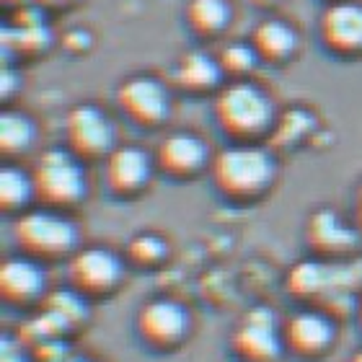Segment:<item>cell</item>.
I'll return each instance as SVG.
<instances>
[{
	"label": "cell",
	"mask_w": 362,
	"mask_h": 362,
	"mask_svg": "<svg viewBox=\"0 0 362 362\" xmlns=\"http://www.w3.org/2000/svg\"><path fill=\"white\" fill-rule=\"evenodd\" d=\"M210 179L220 194L235 202H251L267 194L277 179V163L257 143H233L212 156Z\"/></svg>",
	"instance_id": "6da1fadb"
},
{
	"label": "cell",
	"mask_w": 362,
	"mask_h": 362,
	"mask_svg": "<svg viewBox=\"0 0 362 362\" xmlns=\"http://www.w3.org/2000/svg\"><path fill=\"white\" fill-rule=\"evenodd\" d=\"M212 114L220 129L235 143H257L259 137L274 129L277 109L274 101L262 86L251 83L246 78L230 81L215 90Z\"/></svg>",
	"instance_id": "7a4b0ae2"
},
{
	"label": "cell",
	"mask_w": 362,
	"mask_h": 362,
	"mask_svg": "<svg viewBox=\"0 0 362 362\" xmlns=\"http://www.w3.org/2000/svg\"><path fill=\"white\" fill-rule=\"evenodd\" d=\"M13 241L26 257L49 262V259L73 257L78 251L81 230L60 210L37 207V210H26L16 218Z\"/></svg>",
	"instance_id": "3957f363"
},
{
	"label": "cell",
	"mask_w": 362,
	"mask_h": 362,
	"mask_svg": "<svg viewBox=\"0 0 362 362\" xmlns=\"http://www.w3.org/2000/svg\"><path fill=\"white\" fill-rule=\"evenodd\" d=\"M34 192L45 207L65 210L73 204H81L88 192L83 160L70 148H49L39 153L37 163L31 168Z\"/></svg>",
	"instance_id": "277c9868"
},
{
	"label": "cell",
	"mask_w": 362,
	"mask_h": 362,
	"mask_svg": "<svg viewBox=\"0 0 362 362\" xmlns=\"http://www.w3.org/2000/svg\"><path fill=\"white\" fill-rule=\"evenodd\" d=\"M230 344L243 362H279V357L285 355L282 324L272 308L257 305L243 313L233 329Z\"/></svg>",
	"instance_id": "5b68a950"
},
{
	"label": "cell",
	"mask_w": 362,
	"mask_h": 362,
	"mask_svg": "<svg viewBox=\"0 0 362 362\" xmlns=\"http://www.w3.org/2000/svg\"><path fill=\"white\" fill-rule=\"evenodd\" d=\"M114 98L119 112L137 127H160L171 117V93L156 76L137 73L124 78L117 86Z\"/></svg>",
	"instance_id": "8992f818"
},
{
	"label": "cell",
	"mask_w": 362,
	"mask_h": 362,
	"mask_svg": "<svg viewBox=\"0 0 362 362\" xmlns=\"http://www.w3.org/2000/svg\"><path fill=\"white\" fill-rule=\"evenodd\" d=\"M65 143L81 160L106 158L117 148V129L101 106L78 104L65 119Z\"/></svg>",
	"instance_id": "52a82bcc"
},
{
	"label": "cell",
	"mask_w": 362,
	"mask_h": 362,
	"mask_svg": "<svg viewBox=\"0 0 362 362\" xmlns=\"http://www.w3.org/2000/svg\"><path fill=\"white\" fill-rule=\"evenodd\" d=\"M137 334L156 349H174L192 332V313L174 298H153L137 310Z\"/></svg>",
	"instance_id": "ba28073f"
},
{
	"label": "cell",
	"mask_w": 362,
	"mask_h": 362,
	"mask_svg": "<svg viewBox=\"0 0 362 362\" xmlns=\"http://www.w3.org/2000/svg\"><path fill=\"white\" fill-rule=\"evenodd\" d=\"M124 277V262L119 254L104 246L78 249L68 262V279L73 290L83 295H104Z\"/></svg>",
	"instance_id": "9c48e42d"
},
{
	"label": "cell",
	"mask_w": 362,
	"mask_h": 362,
	"mask_svg": "<svg viewBox=\"0 0 362 362\" xmlns=\"http://www.w3.org/2000/svg\"><path fill=\"white\" fill-rule=\"evenodd\" d=\"M212 156L207 140L194 132H171L158 143L153 158L156 168H160L171 179H192L202 174L204 168L210 171Z\"/></svg>",
	"instance_id": "30bf717a"
},
{
	"label": "cell",
	"mask_w": 362,
	"mask_h": 362,
	"mask_svg": "<svg viewBox=\"0 0 362 362\" xmlns=\"http://www.w3.org/2000/svg\"><path fill=\"white\" fill-rule=\"evenodd\" d=\"M156 158L140 145H117L104 158V181L117 197L140 194L153 179Z\"/></svg>",
	"instance_id": "8fae6325"
},
{
	"label": "cell",
	"mask_w": 362,
	"mask_h": 362,
	"mask_svg": "<svg viewBox=\"0 0 362 362\" xmlns=\"http://www.w3.org/2000/svg\"><path fill=\"white\" fill-rule=\"evenodd\" d=\"M318 34L326 49L334 54H362V3L332 0L321 13Z\"/></svg>",
	"instance_id": "7c38bea8"
},
{
	"label": "cell",
	"mask_w": 362,
	"mask_h": 362,
	"mask_svg": "<svg viewBox=\"0 0 362 362\" xmlns=\"http://www.w3.org/2000/svg\"><path fill=\"white\" fill-rule=\"evenodd\" d=\"M282 337H285V349H290L293 355L318 357L334 344L337 326L324 310L303 308L282 324Z\"/></svg>",
	"instance_id": "4fadbf2b"
},
{
	"label": "cell",
	"mask_w": 362,
	"mask_h": 362,
	"mask_svg": "<svg viewBox=\"0 0 362 362\" xmlns=\"http://www.w3.org/2000/svg\"><path fill=\"white\" fill-rule=\"evenodd\" d=\"M305 241L310 249L324 254V257H341L362 241L355 223H347L339 212L332 207H321L305 223Z\"/></svg>",
	"instance_id": "5bb4252c"
},
{
	"label": "cell",
	"mask_w": 362,
	"mask_h": 362,
	"mask_svg": "<svg viewBox=\"0 0 362 362\" xmlns=\"http://www.w3.org/2000/svg\"><path fill=\"white\" fill-rule=\"evenodd\" d=\"M47 287L42 262L31 257H13L6 259L0 267V295L11 305H31L42 300Z\"/></svg>",
	"instance_id": "9a60e30c"
},
{
	"label": "cell",
	"mask_w": 362,
	"mask_h": 362,
	"mask_svg": "<svg viewBox=\"0 0 362 362\" xmlns=\"http://www.w3.org/2000/svg\"><path fill=\"white\" fill-rule=\"evenodd\" d=\"M226 78V70L220 65L215 54L204 52V49H189L179 57L174 68V81L179 88L189 93H210L220 90Z\"/></svg>",
	"instance_id": "2e32d148"
},
{
	"label": "cell",
	"mask_w": 362,
	"mask_h": 362,
	"mask_svg": "<svg viewBox=\"0 0 362 362\" xmlns=\"http://www.w3.org/2000/svg\"><path fill=\"white\" fill-rule=\"evenodd\" d=\"M251 45H254L262 62L279 65V62L290 60L295 54V49H298V34L282 18H264L254 29V34H251Z\"/></svg>",
	"instance_id": "e0dca14e"
},
{
	"label": "cell",
	"mask_w": 362,
	"mask_h": 362,
	"mask_svg": "<svg viewBox=\"0 0 362 362\" xmlns=\"http://www.w3.org/2000/svg\"><path fill=\"white\" fill-rule=\"evenodd\" d=\"M184 16L197 37H218L230 26L233 8L228 0H189Z\"/></svg>",
	"instance_id": "ac0fdd59"
},
{
	"label": "cell",
	"mask_w": 362,
	"mask_h": 362,
	"mask_svg": "<svg viewBox=\"0 0 362 362\" xmlns=\"http://www.w3.org/2000/svg\"><path fill=\"white\" fill-rule=\"evenodd\" d=\"M334 285V267L324 262H300L287 274V290L298 298H316Z\"/></svg>",
	"instance_id": "d6986e66"
},
{
	"label": "cell",
	"mask_w": 362,
	"mask_h": 362,
	"mask_svg": "<svg viewBox=\"0 0 362 362\" xmlns=\"http://www.w3.org/2000/svg\"><path fill=\"white\" fill-rule=\"evenodd\" d=\"M31 199H37L34 192V179L29 171H23L21 166H3L0 171V204L3 212H26V204Z\"/></svg>",
	"instance_id": "ffe728a7"
},
{
	"label": "cell",
	"mask_w": 362,
	"mask_h": 362,
	"mask_svg": "<svg viewBox=\"0 0 362 362\" xmlns=\"http://www.w3.org/2000/svg\"><path fill=\"white\" fill-rule=\"evenodd\" d=\"M37 140V124L21 112H3L0 117V151L3 156H21Z\"/></svg>",
	"instance_id": "44dd1931"
},
{
	"label": "cell",
	"mask_w": 362,
	"mask_h": 362,
	"mask_svg": "<svg viewBox=\"0 0 362 362\" xmlns=\"http://www.w3.org/2000/svg\"><path fill=\"white\" fill-rule=\"evenodd\" d=\"M220 65L226 70V76H235V78H246L251 70L257 68L259 54L254 49V45H243V42H233V45H226L218 54Z\"/></svg>",
	"instance_id": "7402d4cb"
},
{
	"label": "cell",
	"mask_w": 362,
	"mask_h": 362,
	"mask_svg": "<svg viewBox=\"0 0 362 362\" xmlns=\"http://www.w3.org/2000/svg\"><path fill=\"white\" fill-rule=\"evenodd\" d=\"M127 257L140 267L160 264L168 257V243L158 233H137L127 246Z\"/></svg>",
	"instance_id": "603a6c76"
},
{
	"label": "cell",
	"mask_w": 362,
	"mask_h": 362,
	"mask_svg": "<svg viewBox=\"0 0 362 362\" xmlns=\"http://www.w3.org/2000/svg\"><path fill=\"white\" fill-rule=\"evenodd\" d=\"M45 308L52 310L54 316H60L68 326L86 321V313H88L83 293H78V290H60V293L49 295L45 300Z\"/></svg>",
	"instance_id": "cb8c5ba5"
},
{
	"label": "cell",
	"mask_w": 362,
	"mask_h": 362,
	"mask_svg": "<svg viewBox=\"0 0 362 362\" xmlns=\"http://www.w3.org/2000/svg\"><path fill=\"white\" fill-rule=\"evenodd\" d=\"M0 357H3V362H26L23 360V352L11 337H3V352H0Z\"/></svg>",
	"instance_id": "d4e9b609"
},
{
	"label": "cell",
	"mask_w": 362,
	"mask_h": 362,
	"mask_svg": "<svg viewBox=\"0 0 362 362\" xmlns=\"http://www.w3.org/2000/svg\"><path fill=\"white\" fill-rule=\"evenodd\" d=\"M352 223H355V228L360 230L362 235V184L357 187L355 192V207H352Z\"/></svg>",
	"instance_id": "484cf974"
},
{
	"label": "cell",
	"mask_w": 362,
	"mask_h": 362,
	"mask_svg": "<svg viewBox=\"0 0 362 362\" xmlns=\"http://www.w3.org/2000/svg\"><path fill=\"white\" fill-rule=\"evenodd\" d=\"M34 3H39V6H70V3H76V0H34Z\"/></svg>",
	"instance_id": "4316f807"
},
{
	"label": "cell",
	"mask_w": 362,
	"mask_h": 362,
	"mask_svg": "<svg viewBox=\"0 0 362 362\" xmlns=\"http://www.w3.org/2000/svg\"><path fill=\"white\" fill-rule=\"evenodd\" d=\"M54 362H88L86 357H60V360H54Z\"/></svg>",
	"instance_id": "83f0119b"
},
{
	"label": "cell",
	"mask_w": 362,
	"mask_h": 362,
	"mask_svg": "<svg viewBox=\"0 0 362 362\" xmlns=\"http://www.w3.org/2000/svg\"><path fill=\"white\" fill-rule=\"evenodd\" d=\"M355 310H357V318H360V324H362V295L357 298V305H355Z\"/></svg>",
	"instance_id": "f1b7e54d"
},
{
	"label": "cell",
	"mask_w": 362,
	"mask_h": 362,
	"mask_svg": "<svg viewBox=\"0 0 362 362\" xmlns=\"http://www.w3.org/2000/svg\"><path fill=\"white\" fill-rule=\"evenodd\" d=\"M352 362H362V347H360V349H357L355 355H352Z\"/></svg>",
	"instance_id": "f546056e"
}]
</instances>
